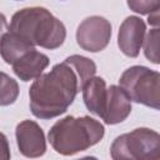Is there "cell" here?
<instances>
[{
    "label": "cell",
    "mask_w": 160,
    "mask_h": 160,
    "mask_svg": "<svg viewBox=\"0 0 160 160\" xmlns=\"http://www.w3.org/2000/svg\"><path fill=\"white\" fill-rule=\"evenodd\" d=\"M96 64L81 55L68 56L41 74L29 89L30 110L35 118L52 119L64 114L84 84L95 75Z\"/></svg>",
    "instance_id": "cell-1"
},
{
    "label": "cell",
    "mask_w": 160,
    "mask_h": 160,
    "mask_svg": "<svg viewBox=\"0 0 160 160\" xmlns=\"http://www.w3.org/2000/svg\"><path fill=\"white\" fill-rule=\"evenodd\" d=\"M9 31L15 32L34 46L49 50L60 48L66 38L62 21L41 6L24 8L16 11L11 18Z\"/></svg>",
    "instance_id": "cell-2"
},
{
    "label": "cell",
    "mask_w": 160,
    "mask_h": 160,
    "mask_svg": "<svg viewBox=\"0 0 160 160\" xmlns=\"http://www.w3.org/2000/svg\"><path fill=\"white\" fill-rule=\"evenodd\" d=\"M105 134L104 125L90 116H65L58 120L49 130L48 139L52 149L69 156L96 145Z\"/></svg>",
    "instance_id": "cell-3"
},
{
    "label": "cell",
    "mask_w": 160,
    "mask_h": 160,
    "mask_svg": "<svg viewBox=\"0 0 160 160\" xmlns=\"http://www.w3.org/2000/svg\"><path fill=\"white\" fill-rule=\"evenodd\" d=\"M110 155L114 160H159L160 135L149 128L134 129L112 141Z\"/></svg>",
    "instance_id": "cell-4"
},
{
    "label": "cell",
    "mask_w": 160,
    "mask_h": 160,
    "mask_svg": "<svg viewBox=\"0 0 160 160\" xmlns=\"http://www.w3.org/2000/svg\"><path fill=\"white\" fill-rule=\"evenodd\" d=\"M119 86L126 92L131 101L159 110L160 74L158 71L141 65L130 66L121 74Z\"/></svg>",
    "instance_id": "cell-5"
},
{
    "label": "cell",
    "mask_w": 160,
    "mask_h": 160,
    "mask_svg": "<svg viewBox=\"0 0 160 160\" xmlns=\"http://www.w3.org/2000/svg\"><path fill=\"white\" fill-rule=\"evenodd\" d=\"M111 39L110 21L99 15L85 18L76 29L78 45L89 52H99L104 50Z\"/></svg>",
    "instance_id": "cell-6"
},
{
    "label": "cell",
    "mask_w": 160,
    "mask_h": 160,
    "mask_svg": "<svg viewBox=\"0 0 160 160\" xmlns=\"http://www.w3.org/2000/svg\"><path fill=\"white\" fill-rule=\"evenodd\" d=\"M15 138L19 151L26 158H39L46 151V140L40 125L32 120H22L16 125Z\"/></svg>",
    "instance_id": "cell-7"
},
{
    "label": "cell",
    "mask_w": 160,
    "mask_h": 160,
    "mask_svg": "<svg viewBox=\"0 0 160 160\" xmlns=\"http://www.w3.org/2000/svg\"><path fill=\"white\" fill-rule=\"evenodd\" d=\"M146 32V25L139 16H128L120 25L118 32V45L122 54L129 58H136L142 46Z\"/></svg>",
    "instance_id": "cell-8"
},
{
    "label": "cell",
    "mask_w": 160,
    "mask_h": 160,
    "mask_svg": "<svg viewBox=\"0 0 160 160\" xmlns=\"http://www.w3.org/2000/svg\"><path fill=\"white\" fill-rule=\"evenodd\" d=\"M131 112V100L118 85L106 88V102L101 119L108 125L122 122Z\"/></svg>",
    "instance_id": "cell-9"
},
{
    "label": "cell",
    "mask_w": 160,
    "mask_h": 160,
    "mask_svg": "<svg viewBox=\"0 0 160 160\" xmlns=\"http://www.w3.org/2000/svg\"><path fill=\"white\" fill-rule=\"evenodd\" d=\"M49 58L48 55L32 49L18 59L11 66L14 74L21 81H30L39 78L42 71L49 66Z\"/></svg>",
    "instance_id": "cell-10"
},
{
    "label": "cell",
    "mask_w": 160,
    "mask_h": 160,
    "mask_svg": "<svg viewBox=\"0 0 160 160\" xmlns=\"http://www.w3.org/2000/svg\"><path fill=\"white\" fill-rule=\"evenodd\" d=\"M82 100L90 112L101 118L106 102V82L100 76L90 78L82 86Z\"/></svg>",
    "instance_id": "cell-11"
},
{
    "label": "cell",
    "mask_w": 160,
    "mask_h": 160,
    "mask_svg": "<svg viewBox=\"0 0 160 160\" xmlns=\"http://www.w3.org/2000/svg\"><path fill=\"white\" fill-rule=\"evenodd\" d=\"M32 49H35L34 45L12 31H6L0 40V56L9 65H12L18 59Z\"/></svg>",
    "instance_id": "cell-12"
},
{
    "label": "cell",
    "mask_w": 160,
    "mask_h": 160,
    "mask_svg": "<svg viewBox=\"0 0 160 160\" xmlns=\"http://www.w3.org/2000/svg\"><path fill=\"white\" fill-rule=\"evenodd\" d=\"M19 96V85L16 80L6 72L0 71V106H8L16 101Z\"/></svg>",
    "instance_id": "cell-13"
},
{
    "label": "cell",
    "mask_w": 160,
    "mask_h": 160,
    "mask_svg": "<svg viewBox=\"0 0 160 160\" xmlns=\"http://www.w3.org/2000/svg\"><path fill=\"white\" fill-rule=\"evenodd\" d=\"M159 38L160 31L158 28H154L149 30L146 34V38H144L142 45H144V54L149 61L152 64H159Z\"/></svg>",
    "instance_id": "cell-14"
},
{
    "label": "cell",
    "mask_w": 160,
    "mask_h": 160,
    "mask_svg": "<svg viewBox=\"0 0 160 160\" xmlns=\"http://www.w3.org/2000/svg\"><path fill=\"white\" fill-rule=\"evenodd\" d=\"M126 4L130 10L140 15H150L160 9V0H126Z\"/></svg>",
    "instance_id": "cell-15"
},
{
    "label": "cell",
    "mask_w": 160,
    "mask_h": 160,
    "mask_svg": "<svg viewBox=\"0 0 160 160\" xmlns=\"http://www.w3.org/2000/svg\"><path fill=\"white\" fill-rule=\"evenodd\" d=\"M8 159H10L9 141L6 135L0 131V160H8Z\"/></svg>",
    "instance_id": "cell-16"
},
{
    "label": "cell",
    "mask_w": 160,
    "mask_h": 160,
    "mask_svg": "<svg viewBox=\"0 0 160 160\" xmlns=\"http://www.w3.org/2000/svg\"><path fill=\"white\" fill-rule=\"evenodd\" d=\"M8 29H9V26H8L6 16H5L2 12H0V40H1V38L4 36V34L8 31Z\"/></svg>",
    "instance_id": "cell-17"
},
{
    "label": "cell",
    "mask_w": 160,
    "mask_h": 160,
    "mask_svg": "<svg viewBox=\"0 0 160 160\" xmlns=\"http://www.w3.org/2000/svg\"><path fill=\"white\" fill-rule=\"evenodd\" d=\"M148 21H149V24H150V25L158 26V25H159V11L150 14V15H149V19H148Z\"/></svg>",
    "instance_id": "cell-18"
}]
</instances>
